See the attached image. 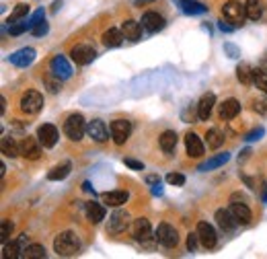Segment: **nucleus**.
<instances>
[{"mask_svg":"<svg viewBox=\"0 0 267 259\" xmlns=\"http://www.w3.org/2000/svg\"><path fill=\"white\" fill-rule=\"evenodd\" d=\"M125 162V167H130L134 171H144V162H140V160H134V158H123Z\"/></svg>","mask_w":267,"mask_h":259,"instance_id":"42","label":"nucleus"},{"mask_svg":"<svg viewBox=\"0 0 267 259\" xmlns=\"http://www.w3.org/2000/svg\"><path fill=\"white\" fill-rule=\"evenodd\" d=\"M4 105H6V99L0 97V113H4Z\"/></svg>","mask_w":267,"mask_h":259,"instance_id":"48","label":"nucleus"},{"mask_svg":"<svg viewBox=\"0 0 267 259\" xmlns=\"http://www.w3.org/2000/svg\"><path fill=\"white\" fill-rule=\"evenodd\" d=\"M50 68H52V74L60 80H66L72 76V68H70V64L64 56H53V60L50 62Z\"/></svg>","mask_w":267,"mask_h":259,"instance_id":"12","label":"nucleus"},{"mask_svg":"<svg viewBox=\"0 0 267 259\" xmlns=\"http://www.w3.org/2000/svg\"><path fill=\"white\" fill-rule=\"evenodd\" d=\"M25 31H31V29H29V23H27V19L12 23V25H10V29H8V33H10L12 37H15V35H21V33H25Z\"/></svg>","mask_w":267,"mask_h":259,"instance_id":"38","label":"nucleus"},{"mask_svg":"<svg viewBox=\"0 0 267 259\" xmlns=\"http://www.w3.org/2000/svg\"><path fill=\"white\" fill-rule=\"evenodd\" d=\"M198 237H200V243L204 245L206 249H214L216 243H218V237H216L214 226L208 224V222H200V224H198Z\"/></svg>","mask_w":267,"mask_h":259,"instance_id":"9","label":"nucleus"},{"mask_svg":"<svg viewBox=\"0 0 267 259\" xmlns=\"http://www.w3.org/2000/svg\"><path fill=\"white\" fill-rule=\"evenodd\" d=\"M236 78L241 80L243 85H251L253 83V68L249 64H241L236 68Z\"/></svg>","mask_w":267,"mask_h":259,"instance_id":"35","label":"nucleus"},{"mask_svg":"<svg viewBox=\"0 0 267 259\" xmlns=\"http://www.w3.org/2000/svg\"><path fill=\"white\" fill-rule=\"evenodd\" d=\"M95 56H97V52L89 44H80V46H74L72 50H70V58H72V62L78 64V66L91 64L95 60Z\"/></svg>","mask_w":267,"mask_h":259,"instance_id":"6","label":"nucleus"},{"mask_svg":"<svg viewBox=\"0 0 267 259\" xmlns=\"http://www.w3.org/2000/svg\"><path fill=\"white\" fill-rule=\"evenodd\" d=\"M25 249H27V235H21L17 241H12L10 245H4L2 257H4V259H17V257H23Z\"/></svg>","mask_w":267,"mask_h":259,"instance_id":"14","label":"nucleus"},{"mask_svg":"<svg viewBox=\"0 0 267 259\" xmlns=\"http://www.w3.org/2000/svg\"><path fill=\"white\" fill-rule=\"evenodd\" d=\"M37 138H39V142H41L44 148H52V146H55V142H58V128L52 126V124L39 126Z\"/></svg>","mask_w":267,"mask_h":259,"instance_id":"11","label":"nucleus"},{"mask_svg":"<svg viewBox=\"0 0 267 259\" xmlns=\"http://www.w3.org/2000/svg\"><path fill=\"white\" fill-rule=\"evenodd\" d=\"M230 160V155L228 153H222V155H216V156H212L210 160H206V162H202V165L198 167V171H214V169H218V167H222L224 162H228Z\"/></svg>","mask_w":267,"mask_h":259,"instance_id":"28","label":"nucleus"},{"mask_svg":"<svg viewBox=\"0 0 267 259\" xmlns=\"http://www.w3.org/2000/svg\"><path fill=\"white\" fill-rule=\"evenodd\" d=\"M53 251L58 253L60 257H74L80 251V241L74 233L70 230H64L58 237L53 239Z\"/></svg>","mask_w":267,"mask_h":259,"instance_id":"1","label":"nucleus"},{"mask_svg":"<svg viewBox=\"0 0 267 259\" xmlns=\"http://www.w3.org/2000/svg\"><path fill=\"white\" fill-rule=\"evenodd\" d=\"M179 6L185 15H204L208 10L202 2H198V0H179Z\"/></svg>","mask_w":267,"mask_h":259,"instance_id":"29","label":"nucleus"},{"mask_svg":"<svg viewBox=\"0 0 267 259\" xmlns=\"http://www.w3.org/2000/svg\"><path fill=\"white\" fill-rule=\"evenodd\" d=\"M185 148H187V155L191 158H200L206 153L202 138H200L198 134H193V132H187V136H185Z\"/></svg>","mask_w":267,"mask_h":259,"instance_id":"13","label":"nucleus"},{"mask_svg":"<svg viewBox=\"0 0 267 259\" xmlns=\"http://www.w3.org/2000/svg\"><path fill=\"white\" fill-rule=\"evenodd\" d=\"M198 241H200L198 233H189V237H187V249L193 251L195 247H198Z\"/></svg>","mask_w":267,"mask_h":259,"instance_id":"43","label":"nucleus"},{"mask_svg":"<svg viewBox=\"0 0 267 259\" xmlns=\"http://www.w3.org/2000/svg\"><path fill=\"white\" fill-rule=\"evenodd\" d=\"M146 2H152V0H136L138 6H142V4H146Z\"/></svg>","mask_w":267,"mask_h":259,"instance_id":"49","label":"nucleus"},{"mask_svg":"<svg viewBox=\"0 0 267 259\" xmlns=\"http://www.w3.org/2000/svg\"><path fill=\"white\" fill-rule=\"evenodd\" d=\"M121 31H123L125 39H130V42H138V39L142 37V25H140L138 21L128 19V21H123Z\"/></svg>","mask_w":267,"mask_h":259,"instance_id":"21","label":"nucleus"},{"mask_svg":"<svg viewBox=\"0 0 267 259\" xmlns=\"http://www.w3.org/2000/svg\"><path fill=\"white\" fill-rule=\"evenodd\" d=\"M130 226V214L125 210H115L109 218V224H107V233L111 235H119L123 233L125 228Z\"/></svg>","mask_w":267,"mask_h":259,"instance_id":"8","label":"nucleus"},{"mask_svg":"<svg viewBox=\"0 0 267 259\" xmlns=\"http://www.w3.org/2000/svg\"><path fill=\"white\" fill-rule=\"evenodd\" d=\"M206 140H208V146L212 148V151H216V148H220L224 144V134L218 128H212V130H208Z\"/></svg>","mask_w":267,"mask_h":259,"instance_id":"32","label":"nucleus"},{"mask_svg":"<svg viewBox=\"0 0 267 259\" xmlns=\"http://www.w3.org/2000/svg\"><path fill=\"white\" fill-rule=\"evenodd\" d=\"M27 15H29V6H27V4H17L15 6V10H12V15L8 17V21L6 23H17V21H23Z\"/></svg>","mask_w":267,"mask_h":259,"instance_id":"37","label":"nucleus"},{"mask_svg":"<svg viewBox=\"0 0 267 259\" xmlns=\"http://www.w3.org/2000/svg\"><path fill=\"white\" fill-rule=\"evenodd\" d=\"M87 134L95 142H105L109 138V132H107V126L103 124L101 119H93L87 124Z\"/></svg>","mask_w":267,"mask_h":259,"instance_id":"17","label":"nucleus"},{"mask_svg":"<svg viewBox=\"0 0 267 259\" xmlns=\"http://www.w3.org/2000/svg\"><path fill=\"white\" fill-rule=\"evenodd\" d=\"M166 181L171 183V185H183L185 183V177L181 175V173H168L166 175Z\"/></svg>","mask_w":267,"mask_h":259,"instance_id":"40","label":"nucleus"},{"mask_svg":"<svg viewBox=\"0 0 267 259\" xmlns=\"http://www.w3.org/2000/svg\"><path fill=\"white\" fill-rule=\"evenodd\" d=\"M214 105H216V95L214 93H206L204 97L200 99V103H198V115H200V119L206 121L210 115H212Z\"/></svg>","mask_w":267,"mask_h":259,"instance_id":"19","label":"nucleus"},{"mask_svg":"<svg viewBox=\"0 0 267 259\" xmlns=\"http://www.w3.org/2000/svg\"><path fill=\"white\" fill-rule=\"evenodd\" d=\"M23 257H27V259H44L46 257V247L44 245H27Z\"/></svg>","mask_w":267,"mask_h":259,"instance_id":"34","label":"nucleus"},{"mask_svg":"<svg viewBox=\"0 0 267 259\" xmlns=\"http://www.w3.org/2000/svg\"><path fill=\"white\" fill-rule=\"evenodd\" d=\"M123 39H125L123 31H121V29H113V27L103 33V44H105V48H117V46H121Z\"/></svg>","mask_w":267,"mask_h":259,"instance_id":"27","label":"nucleus"},{"mask_svg":"<svg viewBox=\"0 0 267 259\" xmlns=\"http://www.w3.org/2000/svg\"><path fill=\"white\" fill-rule=\"evenodd\" d=\"M21 156H25L27 160H37L39 156H41V142H39V138L35 140V138H29L27 136L25 140H21Z\"/></svg>","mask_w":267,"mask_h":259,"instance_id":"10","label":"nucleus"},{"mask_svg":"<svg viewBox=\"0 0 267 259\" xmlns=\"http://www.w3.org/2000/svg\"><path fill=\"white\" fill-rule=\"evenodd\" d=\"M128 192H121V189H115V192H107L103 194V204H107V206L111 208H119L123 206L125 202H128Z\"/></svg>","mask_w":267,"mask_h":259,"instance_id":"23","label":"nucleus"},{"mask_svg":"<svg viewBox=\"0 0 267 259\" xmlns=\"http://www.w3.org/2000/svg\"><path fill=\"white\" fill-rule=\"evenodd\" d=\"M31 33H33V35H37V37L46 35V33H48V23H46V21H39V23L33 27V29H31Z\"/></svg>","mask_w":267,"mask_h":259,"instance_id":"41","label":"nucleus"},{"mask_svg":"<svg viewBox=\"0 0 267 259\" xmlns=\"http://www.w3.org/2000/svg\"><path fill=\"white\" fill-rule=\"evenodd\" d=\"M70 169H72V165H70V162H62V165L53 167V169L48 173V179H50V181H62V179H66V177L70 175Z\"/></svg>","mask_w":267,"mask_h":259,"instance_id":"30","label":"nucleus"},{"mask_svg":"<svg viewBox=\"0 0 267 259\" xmlns=\"http://www.w3.org/2000/svg\"><path fill=\"white\" fill-rule=\"evenodd\" d=\"M46 85H48V89H50V93H58L60 91V78L58 80H46Z\"/></svg>","mask_w":267,"mask_h":259,"instance_id":"46","label":"nucleus"},{"mask_svg":"<svg viewBox=\"0 0 267 259\" xmlns=\"http://www.w3.org/2000/svg\"><path fill=\"white\" fill-rule=\"evenodd\" d=\"M142 27L146 31H150V33H157V31H160L164 27V17L159 15V12H154V10L144 12V15H142Z\"/></svg>","mask_w":267,"mask_h":259,"instance_id":"16","label":"nucleus"},{"mask_svg":"<svg viewBox=\"0 0 267 259\" xmlns=\"http://www.w3.org/2000/svg\"><path fill=\"white\" fill-rule=\"evenodd\" d=\"M132 134V124L128 119H115L111 121V138H113L115 144H125V140L130 138Z\"/></svg>","mask_w":267,"mask_h":259,"instance_id":"7","label":"nucleus"},{"mask_svg":"<svg viewBox=\"0 0 267 259\" xmlns=\"http://www.w3.org/2000/svg\"><path fill=\"white\" fill-rule=\"evenodd\" d=\"M263 200H267V185L263 183Z\"/></svg>","mask_w":267,"mask_h":259,"instance_id":"50","label":"nucleus"},{"mask_svg":"<svg viewBox=\"0 0 267 259\" xmlns=\"http://www.w3.org/2000/svg\"><path fill=\"white\" fill-rule=\"evenodd\" d=\"M0 148H2V155L4 156H19L21 155V146L12 140V138H2V142H0Z\"/></svg>","mask_w":267,"mask_h":259,"instance_id":"33","label":"nucleus"},{"mask_svg":"<svg viewBox=\"0 0 267 259\" xmlns=\"http://www.w3.org/2000/svg\"><path fill=\"white\" fill-rule=\"evenodd\" d=\"M84 132H87V124H84V117L80 113H72V115H68V119L64 121V134L68 136L70 140H74L78 142Z\"/></svg>","mask_w":267,"mask_h":259,"instance_id":"2","label":"nucleus"},{"mask_svg":"<svg viewBox=\"0 0 267 259\" xmlns=\"http://www.w3.org/2000/svg\"><path fill=\"white\" fill-rule=\"evenodd\" d=\"M230 212H232V216L236 218V222L238 224H249L251 222V218H253V214H251V210H249V206H247V204H232V206H230Z\"/></svg>","mask_w":267,"mask_h":259,"instance_id":"24","label":"nucleus"},{"mask_svg":"<svg viewBox=\"0 0 267 259\" xmlns=\"http://www.w3.org/2000/svg\"><path fill=\"white\" fill-rule=\"evenodd\" d=\"M245 6H247V19H251V21L261 19V12H263L261 0H247Z\"/></svg>","mask_w":267,"mask_h":259,"instance_id":"31","label":"nucleus"},{"mask_svg":"<svg viewBox=\"0 0 267 259\" xmlns=\"http://www.w3.org/2000/svg\"><path fill=\"white\" fill-rule=\"evenodd\" d=\"M44 107V95L37 93V91H27L23 93L21 97V111L27 113V115H35L41 111Z\"/></svg>","mask_w":267,"mask_h":259,"instance_id":"4","label":"nucleus"},{"mask_svg":"<svg viewBox=\"0 0 267 259\" xmlns=\"http://www.w3.org/2000/svg\"><path fill=\"white\" fill-rule=\"evenodd\" d=\"M159 144H160V148H162V153H166V155L175 153V148H177V134H175L173 130L162 132L160 138H159Z\"/></svg>","mask_w":267,"mask_h":259,"instance_id":"25","label":"nucleus"},{"mask_svg":"<svg viewBox=\"0 0 267 259\" xmlns=\"http://www.w3.org/2000/svg\"><path fill=\"white\" fill-rule=\"evenodd\" d=\"M253 109L259 111V113H267V103L263 99H255V101H253Z\"/></svg>","mask_w":267,"mask_h":259,"instance_id":"44","label":"nucleus"},{"mask_svg":"<svg viewBox=\"0 0 267 259\" xmlns=\"http://www.w3.org/2000/svg\"><path fill=\"white\" fill-rule=\"evenodd\" d=\"M146 181H148L150 185H159V187H160V179H159L157 175H148V177H146Z\"/></svg>","mask_w":267,"mask_h":259,"instance_id":"47","label":"nucleus"},{"mask_svg":"<svg viewBox=\"0 0 267 259\" xmlns=\"http://www.w3.org/2000/svg\"><path fill=\"white\" fill-rule=\"evenodd\" d=\"M216 222H218V226L222 228V230H234L236 226H238V222H236V218L232 216V212L230 210H216Z\"/></svg>","mask_w":267,"mask_h":259,"instance_id":"20","label":"nucleus"},{"mask_svg":"<svg viewBox=\"0 0 267 259\" xmlns=\"http://www.w3.org/2000/svg\"><path fill=\"white\" fill-rule=\"evenodd\" d=\"M222 15L232 25H243L247 19V6L241 4L238 0H228V2L222 6Z\"/></svg>","mask_w":267,"mask_h":259,"instance_id":"3","label":"nucleus"},{"mask_svg":"<svg viewBox=\"0 0 267 259\" xmlns=\"http://www.w3.org/2000/svg\"><path fill=\"white\" fill-rule=\"evenodd\" d=\"M10 233H12V222H10V220H2V230H0V241L6 243V241H8V237H10Z\"/></svg>","mask_w":267,"mask_h":259,"instance_id":"39","label":"nucleus"},{"mask_svg":"<svg viewBox=\"0 0 267 259\" xmlns=\"http://www.w3.org/2000/svg\"><path fill=\"white\" fill-rule=\"evenodd\" d=\"M157 241L162 245V247H166V249L177 247V245H179L177 228H175V226H171V224H166V222L159 224V228H157Z\"/></svg>","mask_w":267,"mask_h":259,"instance_id":"5","label":"nucleus"},{"mask_svg":"<svg viewBox=\"0 0 267 259\" xmlns=\"http://www.w3.org/2000/svg\"><path fill=\"white\" fill-rule=\"evenodd\" d=\"M10 64L12 66H19V68H27L33 60H35V50L33 48H23V50H17L15 53L8 56Z\"/></svg>","mask_w":267,"mask_h":259,"instance_id":"15","label":"nucleus"},{"mask_svg":"<svg viewBox=\"0 0 267 259\" xmlns=\"http://www.w3.org/2000/svg\"><path fill=\"white\" fill-rule=\"evenodd\" d=\"M263 134H265V130H263V128H257V130H253L251 134H247V138H245V140H249V142H251V140H259Z\"/></svg>","mask_w":267,"mask_h":259,"instance_id":"45","label":"nucleus"},{"mask_svg":"<svg viewBox=\"0 0 267 259\" xmlns=\"http://www.w3.org/2000/svg\"><path fill=\"white\" fill-rule=\"evenodd\" d=\"M253 85L267 95V72H263L261 68H255L253 70Z\"/></svg>","mask_w":267,"mask_h":259,"instance_id":"36","label":"nucleus"},{"mask_svg":"<svg viewBox=\"0 0 267 259\" xmlns=\"http://www.w3.org/2000/svg\"><path fill=\"white\" fill-rule=\"evenodd\" d=\"M132 233L136 237V241H148L152 237V226L148 218H136L132 224Z\"/></svg>","mask_w":267,"mask_h":259,"instance_id":"18","label":"nucleus"},{"mask_svg":"<svg viewBox=\"0 0 267 259\" xmlns=\"http://www.w3.org/2000/svg\"><path fill=\"white\" fill-rule=\"evenodd\" d=\"M241 113V103L236 99H226L220 105V119H234Z\"/></svg>","mask_w":267,"mask_h":259,"instance_id":"22","label":"nucleus"},{"mask_svg":"<svg viewBox=\"0 0 267 259\" xmlns=\"http://www.w3.org/2000/svg\"><path fill=\"white\" fill-rule=\"evenodd\" d=\"M84 212H87V218L97 224V222H101L103 218H105V208L101 206V204H97V202H89L87 206H84Z\"/></svg>","mask_w":267,"mask_h":259,"instance_id":"26","label":"nucleus"}]
</instances>
